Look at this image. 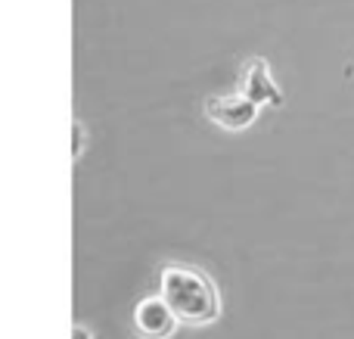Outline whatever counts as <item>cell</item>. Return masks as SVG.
<instances>
[{
    "label": "cell",
    "instance_id": "cell-1",
    "mask_svg": "<svg viewBox=\"0 0 354 339\" xmlns=\"http://www.w3.org/2000/svg\"><path fill=\"white\" fill-rule=\"evenodd\" d=\"M162 296L174 309L177 321L187 327H205L218 321L221 296L214 280L193 265H165L162 268Z\"/></svg>",
    "mask_w": 354,
    "mask_h": 339
},
{
    "label": "cell",
    "instance_id": "cell-6",
    "mask_svg": "<svg viewBox=\"0 0 354 339\" xmlns=\"http://www.w3.org/2000/svg\"><path fill=\"white\" fill-rule=\"evenodd\" d=\"M75 339H93V336H91V330L78 324V327H75Z\"/></svg>",
    "mask_w": 354,
    "mask_h": 339
},
{
    "label": "cell",
    "instance_id": "cell-4",
    "mask_svg": "<svg viewBox=\"0 0 354 339\" xmlns=\"http://www.w3.org/2000/svg\"><path fill=\"white\" fill-rule=\"evenodd\" d=\"M177 315L165 302V296H143L134 305V330L140 339H168L177 330Z\"/></svg>",
    "mask_w": 354,
    "mask_h": 339
},
{
    "label": "cell",
    "instance_id": "cell-5",
    "mask_svg": "<svg viewBox=\"0 0 354 339\" xmlns=\"http://www.w3.org/2000/svg\"><path fill=\"white\" fill-rule=\"evenodd\" d=\"M87 143H91V134H87L84 122H81V118H75V122H72V159H75V162L84 156Z\"/></svg>",
    "mask_w": 354,
    "mask_h": 339
},
{
    "label": "cell",
    "instance_id": "cell-3",
    "mask_svg": "<svg viewBox=\"0 0 354 339\" xmlns=\"http://www.w3.org/2000/svg\"><path fill=\"white\" fill-rule=\"evenodd\" d=\"M236 84H239V91H243L249 100H255L258 106H274V109L286 106V97H283L280 84H277V78H274V72H270L264 56H249V59L239 66Z\"/></svg>",
    "mask_w": 354,
    "mask_h": 339
},
{
    "label": "cell",
    "instance_id": "cell-2",
    "mask_svg": "<svg viewBox=\"0 0 354 339\" xmlns=\"http://www.w3.org/2000/svg\"><path fill=\"white\" fill-rule=\"evenodd\" d=\"M202 112H205V118L212 125L239 134V131H249L258 122L261 106L245 97L243 91H233V93H212V97H205L202 100Z\"/></svg>",
    "mask_w": 354,
    "mask_h": 339
}]
</instances>
